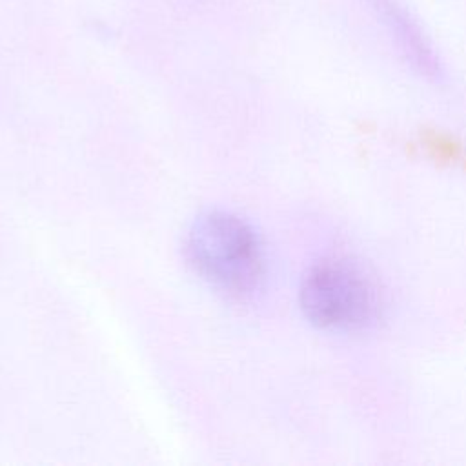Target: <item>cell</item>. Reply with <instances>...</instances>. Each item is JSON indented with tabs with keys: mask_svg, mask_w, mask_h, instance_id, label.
Returning a JSON list of instances; mask_svg holds the SVG:
<instances>
[{
	"mask_svg": "<svg viewBox=\"0 0 466 466\" xmlns=\"http://www.w3.org/2000/svg\"><path fill=\"white\" fill-rule=\"evenodd\" d=\"M371 9L379 15L388 33L395 40L397 47L404 58L424 76L441 78V62L428 42L426 35L420 31L417 20L400 4V0H368Z\"/></svg>",
	"mask_w": 466,
	"mask_h": 466,
	"instance_id": "3957f363",
	"label": "cell"
},
{
	"mask_svg": "<svg viewBox=\"0 0 466 466\" xmlns=\"http://www.w3.org/2000/svg\"><path fill=\"white\" fill-rule=\"evenodd\" d=\"M299 304L309 324L331 333H359L382 315V297L368 271L350 258L331 257L302 277Z\"/></svg>",
	"mask_w": 466,
	"mask_h": 466,
	"instance_id": "7a4b0ae2",
	"label": "cell"
},
{
	"mask_svg": "<svg viewBox=\"0 0 466 466\" xmlns=\"http://www.w3.org/2000/svg\"><path fill=\"white\" fill-rule=\"evenodd\" d=\"M193 269L215 289L231 297L253 295L266 275V253L255 228L229 211L198 215L186 237Z\"/></svg>",
	"mask_w": 466,
	"mask_h": 466,
	"instance_id": "6da1fadb",
	"label": "cell"
}]
</instances>
